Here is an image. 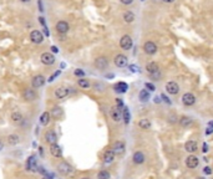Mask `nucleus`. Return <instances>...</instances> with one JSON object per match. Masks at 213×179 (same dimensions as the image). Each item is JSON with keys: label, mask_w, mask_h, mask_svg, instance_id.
I'll return each instance as SVG.
<instances>
[{"label": "nucleus", "mask_w": 213, "mask_h": 179, "mask_svg": "<svg viewBox=\"0 0 213 179\" xmlns=\"http://www.w3.org/2000/svg\"><path fill=\"white\" fill-rule=\"evenodd\" d=\"M54 95H55V97H56V98H59V100L65 98V97L69 95V88H68V87H64V86L57 87V88L55 90Z\"/></svg>", "instance_id": "11"}, {"label": "nucleus", "mask_w": 213, "mask_h": 179, "mask_svg": "<svg viewBox=\"0 0 213 179\" xmlns=\"http://www.w3.org/2000/svg\"><path fill=\"white\" fill-rule=\"evenodd\" d=\"M82 179H90V178H87V177H85V178H82Z\"/></svg>", "instance_id": "58"}, {"label": "nucleus", "mask_w": 213, "mask_h": 179, "mask_svg": "<svg viewBox=\"0 0 213 179\" xmlns=\"http://www.w3.org/2000/svg\"><path fill=\"white\" fill-rule=\"evenodd\" d=\"M107 66H108V61H107L106 57L101 56V57H97V59L95 60V67H96V69H99V70H105V69H107Z\"/></svg>", "instance_id": "12"}, {"label": "nucleus", "mask_w": 213, "mask_h": 179, "mask_svg": "<svg viewBox=\"0 0 213 179\" xmlns=\"http://www.w3.org/2000/svg\"><path fill=\"white\" fill-rule=\"evenodd\" d=\"M110 178H111V176H110V173L107 171H101L97 174V179H110Z\"/></svg>", "instance_id": "35"}, {"label": "nucleus", "mask_w": 213, "mask_h": 179, "mask_svg": "<svg viewBox=\"0 0 213 179\" xmlns=\"http://www.w3.org/2000/svg\"><path fill=\"white\" fill-rule=\"evenodd\" d=\"M170 118H171V119H170V122H173V123H175V122H177V119H176V118H177V117H176V116H175V114H173V116H171V117H170Z\"/></svg>", "instance_id": "47"}, {"label": "nucleus", "mask_w": 213, "mask_h": 179, "mask_svg": "<svg viewBox=\"0 0 213 179\" xmlns=\"http://www.w3.org/2000/svg\"><path fill=\"white\" fill-rule=\"evenodd\" d=\"M120 46H121L123 50H130V49L132 47V40H131V37L128 35L122 36L121 40H120Z\"/></svg>", "instance_id": "8"}, {"label": "nucleus", "mask_w": 213, "mask_h": 179, "mask_svg": "<svg viewBox=\"0 0 213 179\" xmlns=\"http://www.w3.org/2000/svg\"><path fill=\"white\" fill-rule=\"evenodd\" d=\"M51 50H52V52H59V50H57L56 46H51Z\"/></svg>", "instance_id": "49"}, {"label": "nucleus", "mask_w": 213, "mask_h": 179, "mask_svg": "<svg viewBox=\"0 0 213 179\" xmlns=\"http://www.w3.org/2000/svg\"><path fill=\"white\" fill-rule=\"evenodd\" d=\"M112 150L115 154H118V155L122 154L125 152V143L122 141H116L112 145Z\"/></svg>", "instance_id": "14"}, {"label": "nucleus", "mask_w": 213, "mask_h": 179, "mask_svg": "<svg viewBox=\"0 0 213 179\" xmlns=\"http://www.w3.org/2000/svg\"><path fill=\"white\" fill-rule=\"evenodd\" d=\"M139 126L141 127L142 129H150V128H151V122H150L147 118H142V119H140V122H139Z\"/></svg>", "instance_id": "29"}, {"label": "nucleus", "mask_w": 213, "mask_h": 179, "mask_svg": "<svg viewBox=\"0 0 213 179\" xmlns=\"http://www.w3.org/2000/svg\"><path fill=\"white\" fill-rule=\"evenodd\" d=\"M146 70L150 72V73H155V72H158L160 71V67L157 65V62H148L147 66H146Z\"/></svg>", "instance_id": "27"}, {"label": "nucleus", "mask_w": 213, "mask_h": 179, "mask_svg": "<svg viewBox=\"0 0 213 179\" xmlns=\"http://www.w3.org/2000/svg\"><path fill=\"white\" fill-rule=\"evenodd\" d=\"M155 102H156V103H160V102H161L160 97H156V98H155Z\"/></svg>", "instance_id": "52"}, {"label": "nucleus", "mask_w": 213, "mask_h": 179, "mask_svg": "<svg viewBox=\"0 0 213 179\" xmlns=\"http://www.w3.org/2000/svg\"><path fill=\"white\" fill-rule=\"evenodd\" d=\"M50 153L55 158H63V149L57 143L50 144Z\"/></svg>", "instance_id": "7"}, {"label": "nucleus", "mask_w": 213, "mask_h": 179, "mask_svg": "<svg viewBox=\"0 0 213 179\" xmlns=\"http://www.w3.org/2000/svg\"><path fill=\"white\" fill-rule=\"evenodd\" d=\"M39 20H40V23H41V24L45 26V20H44V18H39Z\"/></svg>", "instance_id": "51"}, {"label": "nucleus", "mask_w": 213, "mask_h": 179, "mask_svg": "<svg viewBox=\"0 0 213 179\" xmlns=\"http://www.w3.org/2000/svg\"><path fill=\"white\" fill-rule=\"evenodd\" d=\"M182 102H183V105H186V106H192V105H194V102H196V97H194L192 93H184V95L182 96Z\"/></svg>", "instance_id": "18"}, {"label": "nucleus", "mask_w": 213, "mask_h": 179, "mask_svg": "<svg viewBox=\"0 0 213 179\" xmlns=\"http://www.w3.org/2000/svg\"><path fill=\"white\" fill-rule=\"evenodd\" d=\"M115 65L117 66V67H125V66H127V57L125 56V55H117L116 57H115Z\"/></svg>", "instance_id": "17"}, {"label": "nucleus", "mask_w": 213, "mask_h": 179, "mask_svg": "<svg viewBox=\"0 0 213 179\" xmlns=\"http://www.w3.org/2000/svg\"><path fill=\"white\" fill-rule=\"evenodd\" d=\"M42 179H52V177H51V176H49V174H47V176H45V177H44V178Z\"/></svg>", "instance_id": "53"}, {"label": "nucleus", "mask_w": 213, "mask_h": 179, "mask_svg": "<svg viewBox=\"0 0 213 179\" xmlns=\"http://www.w3.org/2000/svg\"><path fill=\"white\" fill-rule=\"evenodd\" d=\"M142 1H143V0H142Z\"/></svg>", "instance_id": "59"}, {"label": "nucleus", "mask_w": 213, "mask_h": 179, "mask_svg": "<svg viewBox=\"0 0 213 179\" xmlns=\"http://www.w3.org/2000/svg\"><path fill=\"white\" fill-rule=\"evenodd\" d=\"M111 117L115 122H120L122 119V109L121 107H113L111 109Z\"/></svg>", "instance_id": "16"}, {"label": "nucleus", "mask_w": 213, "mask_h": 179, "mask_svg": "<svg viewBox=\"0 0 213 179\" xmlns=\"http://www.w3.org/2000/svg\"><path fill=\"white\" fill-rule=\"evenodd\" d=\"M130 71L131 72H139V67L136 65H131L130 66Z\"/></svg>", "instance_id": "40"}, {"label": "nucleus", "mask_w": 213, "mask_h": 179, "mask_svg": "<svg viewBox=\"0 0 213 179\" xmlns=\"http://www.w3.org/2000/svg\"><path fill=\"white\" fill-rule=\"evenodd\" d=\"M127 88H128V86H127V83H125V82H118V83H116L115 87H113V90H115L117 93H125V92L127 91Z\"/></svg>", "instance_id": "23"}, {"label": "nucleus", "mask_w": 213, "mask_h": 179, "mask_svg": "<svg viewBox=\"0 0 213 179\" xmlns=\"http://www.w3.org/2000/svg\"><path fill=\"white\" fill-rule=\"evenodd\" d=\"M166 90L170 95H177L179 92V86H178L177 82L175 81H170L167 85H166Z\"/></svg>", "instance_id": "9"}, {"label": "nucleus", "mask_w": 213, "mask_h": 179, "mask_svg": "<svg viewBox=\"0 0 213 179\" xmlns=\"http://www.w3.org/2000/svg\"><path fill=\"white\" fill-rule=\"evenodd\" d=\"M143 50H145V52H146L147 55H153V54H156V51H157V46H156L155 42L147 41V42L145 44V46H143Z\"/></svg>", "instance_id": "10"}, {"label": "nucleus", "mask_w": 213, "mask_h": 179, "mask_svg": "<svg viewBox=\"0 0 213 179\" xmlns=\"http://www.w3.org/2000/svg\"><path fill=\"white\" fill-rule=\"evenodd\" d=\"M122 116H123V121L126 124L130 123V119H131V116H130V111L127 107H122Z\"/></svg>", "instance_id": "30"}, {"label": "nucleus", "mask_w": 213, "mask_h": 179, "mask_svg": "<svg viewBox=\"0 0 213 179\" xmlns=\"http://www.w3.org/2000/svg\"><path fill=\"white\" fill-rule=\"evenodd\" d=\"M179 123H181L182 127H189V126L193 123V119H192L191 117L184 116V117H182V118L179 119Z\"/></svg>", "instance_id": "28"}, {"label": "nucleus", "mask_w": 213, "mask_h": 179, "mask_svg": "<svg viewBox=\"0 0 213 179\" xmlns=\"http://www.w3.org/2000/svg\"><path fill=\"white\" fill-rule=\"evenodd\" d=\"M69 29H70V26H69V24L66 21H59L56 24V30L60 34H66L69 31Z\"/></svg>", "instance_id": "19"}, {"label": "nucleus", "mask_w": 213, "mask_h": 179, "mask_svg": "<svg viewBox=\"0 0 213 179\" xmlns=\"http://www.w3.org/2000/svg\"><path fill=\"white\" fill-rule=\"evenodd\" d=\"M203 172H205L207 176H211V174H212V169H211L210 167H205V168H203Z\"/></svg>", "instance_id": "37"}, {"label": "nucleus", "mask_w": 213, "mask_h": 179, "mask_svg": "<svg viewBox=\"0 0 213 179\" xmlns=\"http://www.w3.org/2000/svg\"><path fill=\"white\" fill-rule=\"evenodd\" d=\"M6 141H8V143L10 144V145H18V144L20 143V136H18L15 133L9 134L6 137Z\"/></svg>", "instance_id": "21"}, {"label": "nucleus", "mask_w": 213, "mask_h": 179, "mask_svg": "<svg viewBox=\"0 0 213 179\" xmlns=\"http://www.w3.org/2000/svg\"><path fill=\"white\" fill-rule=\"evenodd\" d=\"M161 98H162V100H163V101H165L166 103H168V105H171V101H170V98H168V97H167L166 95H163V93H162V96H161Z\"/></svg>", "instance_id": "38"}, {"label": "nucleus", "mask_w": 213, "mask_h": 179, "mask_svg": "<svg viewBox=\"0 0 213 179\" xmlns=\"http://www.w3.org/2000/svg\"><path fill=\"white\" fill-rule=\"evenodd\" d=\"M139 97H140L141 102H146V101L150 100V93H148L147 90H142L141 92H140V95H139Z\"/></svg>", "instance_id": "31"}, {"label": "nucleus", "mask_w": 213, "mask_h": 179, "mask_svg": "<svg viewBox=\"0 0 213 179\" xmlns=\"http://www.w3.org/2000/svg\"><path fill=\"white\" fill-rule=\"evenodd\" d=\"M132 161H134L136 164H142V163L145 162V154H143L142 152H136V153H134Z\"/></svg>", "instance_id": "25"}, {"label": "nucleus", "mask_w": 213, "mask_h": 179, "mask_svg": "<svg viewBox=\"0 0 213 179\" xmlns=\"http://www.w3.org/2000/svg\"><path fill=\"white\" fill-rule=\"evenodd\" d=\"M207 150H208V145H207V143H203V145H202V152L206 153Z\"/></svg>", "instance_id": "45"}, {"label": "nucleus", "mask_w": 213, "mask_h": 179, "mask_svg": "<svg viewBox=\"0 0 213 179\" xmlns=\"http://www.w3.org/2000/svg\"><path fill=\"white\" fill-rule=\"evenodd\" d=\"M150 75H151V77H152V78H157V80H158V78H160V76H161V75H160V71L155 72V73H150Z\"/></svg>", "instance_id": "41"}, {"label": "nucleus", "mask_w": 213, "mask_h": 179, "mask_svg": "<svg viewBox=\"0 0 213 179\" xmlns=\"http://www.w3.org/2000/svg\"><path fill=\"white\" fill-rule=\"evenodd\" d=\"M20 1H23V3H29L30 0H20Z\"/></svg>", "instance_id": "56"}, {"label": "nucleus", "mask_w": 213, "mask_h": 179, "mask_svg": "<svg viewBox=\"0 0 213 179\" xmlns=\"http://www.w3.org/2000/svg\"><path fill=\"white\" fill-rule=\"evenodd\" d=\"M113 159H115V153H113V150H112V149H111V150H106L105 154H104V162H105L106 164H110V163L113 162Z\"/></svg>", "instance_id": "26"}, {"label": "nucleus", "mask_w": 213, "mask_h": 179, "mask_svg": "<svg viewBox=\"0 0 213 179\" xmlns=\"http://www.w3.org/2000/svg\"><path fill=\"white\" fill-rule=\"evenodd\" d=\"M26 171L28 172H37V162L35 155H30L26 161Z\"/></svg>", "instance_id": "3"}, {"label": "nucleus", "mask_w": 213, "mask_h": 179, "mask_svg": "<svg viewBox=\"0 0 213 179\" xmlns=\"http://www.w3.org/2000/svg\"><path fill=\"white\" fill-rule=\"evenodd\" d=\"M60 73H61V71H60V70H59V71H56V72H55V73H54V75H52V76H51V77L49 78V82H51V81H54V78H55L56 76H59Z\"/></svg>", "instance_id": "39"}, {"label": "nucleus", "mask_w": 213, "mask_h": 179, "mask_svg": "<svg viewBox=\"0 0 213 179\" xmlns=\"http://www.w3.org/2000/svg\"><path fill=\"white\" fill-rule=\"evenodd\" d=\"M45 81L46 80H45V77L42 75H36L31 80V85H33L34 88H40V87H42L45 85Z\"/></svg>", "instance_id": "6"}, {"label": "nucleus", "mask_w": 213, "mask_h": 179, "mask_svg": "<svg viewBox=\"0 0 213 179\" xmlns=\"http://www.w3.org/2000/svg\"><path fill=\"white\" fill-rule=\"evenodd\" d=\"M51 114L55 117V118H59V117H61L63 116V109H61V107H54L52 109H51Z\"/></svg>", "instance_id": "34"}, {"label": "nucleus", "mask_w": 213, "mask_h": 179, "mask_svg": "<svg viewBox=\"0 0 213 179\" xmlns=\"http://www.w3.org/2000/svg\"><path fill=\"white\" fill-rule=\"evenodd\" d=\"M163 1H165V3H168V4H170V3H173L175 0H163Z\"/></svg>", "instance_id": "54"}, {"label": "nucleus", "mask_w": 213, "mask_h": 179, "mask_svg": "<svg viewBox=\"0 0 213 179\" xmlns=\"http://www.w3.org/2000/svg\"><path fill=\"white\" fill-rule=\"evenodd\" d=\"M198 163H199V161H198V158H197L196 155H189V157L186 159V166H187L188 168H191V169L197 168V167H198Z\"/></svg>", "instance_id": "13"}, {"label": "nucleus", "mask_w": 213, "mask_h": 179, "mask_svg": "<svg viewBox=\"0 0 213 179\" xmlns=\"http://www.w3.org/2000/svg\"><path fill=\"white\" fill-rule=\"evenodd\" d=\"M116 103H117V107H123V102L121 98H117L116 100Z\"/></svg>", "instance_id": "43"}, {"label": "nucleus", "mask_w": 213, "mask_h": 179, "mask_svg": "<svg viewBox=\"0 0 213 179\" xmlns=\"http://www.w3.org/2000/svg\"><path fill=\"white\" fill-rule=\"evenodd\" d=\"M37 5H39L40 11H44V6H42V1L41 0H37Z\"/></svg>", "instance_id": "44"}, {"label": "nucleus", "mask_w": 213, "mask_h": 179, "mask_svg": "<svg viewBox=\"0 0 213 179\" xmlns=\"http://www.w3.org/2000/svg\"><path fill=\"white\" fill-rule=\"evenodd\" d=\"M30 40L34 42V44H41L44 41V35L39 31V30H34L31 31L30 34Z\"/></svg>", "instance_id": "15"}, {"label": "nucleus", "mask_w": 213, "mask_h": 179, "mask_svg": "<svg viewBox=\"0 0 213 179\" xmlns=\"http://www.w3.org/2000/svg\"><path fill=\"white\" fill-rule=\"evenodd\" d=\"M184 149H186L187 152H189V153H194V152L198 149L197 142H194V141H188V142H186Z\"/></svg>", "instance_id": "22"}, {"label": "nucleus", "mask_w": 213, "mask_h": 179, "mask_svg": "<svg viewBox=\"0 0 213 179\" xmlns=\"http://www.w3.org/2000/svg\"><path fill=\"white\" fill-rule=\"evenodd\" d=\"M75 75H76V76H84V75H85V72L82 71V70H80V69H77V70L75 71Z\"/></svg>", "instance_id": "42"}, {"label": "nucleus", "mask_w": 213, "mask_h": 179, "mask_svg": "<svg viewBox=\"0 0 213 179\" xmlns=\"http://www.w3.org/2000/svg\"><path fill=\"white\" fill-rule=\"evenodd\" d=\"M208 126H210V127H213V122H210V123H208Z\"/></svg>", "instance_id": "55"}, {"label": "nucleus", "mask_w": 213, "mask_h": 179, "mask_svg": "<svg viewBox=\"0 0 213 179\" xmlns=\"http://www.w3.org/2000/svg\"><path fill=\"white\" fill-rule=\"evenodd\" d=\"M134 0H121V3H123V4H126V5H128V4H131Z\"/></svg>", "instance_id": "48"}, {"label": "nucleus", "mask_w": 213, "mask_h": 179, "mask_svg": "<svg viewBox=\"0 0 213 179\" xmlns=\"http://www.w3.org/2000/svg\"><path fill=\"white\" fill-rule=\"evenodd\" d=\"M3 149H4V142H3L1 140H0V152H1Z\"/></svg>", "instance_id": "50"}, {"label": "nucleus", "mask_w": 213, "mask_h": 179, "mask_svg": "<svg viewBox=\"0 0 213 179\" xmlns=\"http://www.w3.org/2000/svg\"><path fill=\"white\" fill-rule=\"evenodd\" d=\"M57 134L55 133V131H52V129H49V131H46V133H45V141H46V143L47 144H55L57 143Z\"/></svg>", "instance_id": "4"}, {"label": "nucleus", "mask_w": 213, "mask_h": 179, "mask_svg": "<svg viewBox=\"0 0 213 179\" xmlns=\"http://www.w3.org/2000/svg\"><path fill=\"white\" fill-rule=\"evenodd\" d=\"M40 60H41V62H42L44 65H47V66L55 64V56H54L52 54H50V52H44V54L41 55Z\"/></svg>", "instance_id": "5"}, {"label": "nucleus", "mask_w": 213, "mask_h": 179, "mask_svg": "<svg viewBox=\"0 0 213 179\" xmlns=\"http://www.w3.org/2000/svg\"><path fill=\"white\" fill-rule=\"evenodd\" d=\"M77 85L81 87V88H89L90 87V82H89V80H86V78H80V80H77Z\"/></svg>", "instance_id": "33"}, {"label": "nucleus", "mask_w": 213, "mask_h": 179, "mask_svg": "<svg viewBox=\"0 0 213 179\" xmlns=\"http://www.w3.org/2000/svg\"><path fill=\"white\" fill-rule=\"evenodd\" d=\"M36 97H37V93L35 92V90H33V88H25L23 91V98L25 101H28V102L35 101Z\"/></svg>", "instance_id": "2"}, {"label": "nucleus", "mask_w": 213, "mask_h": 179, "mask_svg": "<svg viewBox=\"0 0 213 179\" xmlns=\"http://www.w3.org/2000/svg\"><path fill=\"white\" fill-rule=\"evenodd\" d=\"M123 20H125L126 23H132V21L135 20V15H134V13H131V11H126V13L123 14Z\"/></svg>", "instance_id": "32"}, {"label": "nucleus", "mask_w": 213, "mask_h": 179, "mask_svg": "<svg viewBox=\"0 0 213 179\" xmlns=\"http://www.w3.org/2000/svg\"><path fill=\"white\" fill-rule=\"evenodd\" d=\"M197 179H205V178H202V177H199V178H197Z\"/></svg>", "instance_id": "57"}, {"label": "nucleus", "mask_w": 213, "mask_h": 179, "mask_svg": "<svg viewBox=\"0 0 213 179\" xmlns=\"http://www.w3.org/2000/svg\"><path fill=\"white\" fill-rule=\"evenodd\" d=\"M145 86H146V88H148L150 91H155V90H156V87H155V85H153V83H150V82H147Z\"/></svg>", "instance_id": "36"}, {"label": "nucleus", "mask_w": 213, "mask_h": 179, "mask_svg": "<svg viewBox=\"0 0 213 179\" xmlns=\"http://www.w3.org/2000/svg\"><path fill=\"white\" fill-rule=\"evenodd\" d=\"M212 133H213V128L212 127H208L207 131H206V134H212Z\"/></svg>", "instance_id": "46"}, {"label": "nucleus", "mask_w": 213, "mask_h": 179, "mask_svg": "<svg viewBox=\"0 0 213 179\" xmlns=\"http://www.w3.org/2000/svg\"><path fill=\"white\" fill-rule=\"evenodd\" d=\"M10 118H11V121H13L14 123H16V124H19V123H21V122L24 121V116H23L19 111L13 112L11 116H10Z\"/></svg>", "instance_id": "20"}, {"label": "nucleus", "mask_w": 213, "mask_h": 179, "mask_svg": "<svg viewBox=\"0 0 213 179\" xmlns=\"http://www.w3.org/2000/svg\"><path fill=\"white\" fill-rule=\"evenodd\" d=\"M56 171L63 174V176H70L71 173L74 172V168L70 163H68L66 161H61L57 166H56Z\"/></svg>", "instance_id": "1"}, {"label": "nucleus", "mask_w": 213, "mask_h": 179, "mask_svg": "<svg viewBox=\"0 0 213 179\" xmlns=\"http://www.w3.org/2000/svg\"><path fill=\"white\" fill-rule=\"evenodd\" d=\"M50 118H51V113H49L47 111L46 112H44L41 116H40V124L41 126H47L49 124V122H50Z\"/></svg>", "instance_id": "24"}]
</instances>
